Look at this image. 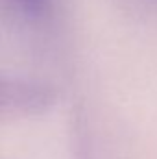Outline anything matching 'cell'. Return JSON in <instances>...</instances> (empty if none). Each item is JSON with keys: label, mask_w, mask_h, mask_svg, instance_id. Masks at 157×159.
<instances>
[{"label": "cell", "mask_w": 157, "mask_h": 159, "mask_svg": "<svg viewBox=\"0 0 157 159\" xmlns=\"http://www.w3.org/2000/svg\"><path fill=\"white\" fill-rule=\"evenodd\" d=\"M2 2L17 19L34 26L48 22L56 9V0H2Z\"/></svg>", "instance_id": "6da1fadb"}, {"label": "cell", "mask_w": 157, "mask_h": 159, "mask_svg": "<svg viewBox=\"0 0 157 159\" xmlns=\"http://www.w3.org/2000/svg\"><path fill=\"white\" fill-rule=\"evenodd\" d=\"M0 93H2V87H0Z\"/></svg>", "instance_id": "7a4b0ae2"}]
</instances>
